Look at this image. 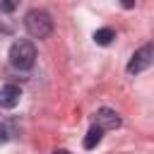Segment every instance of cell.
Wrapping results in <instances>:
<instances>
[{"label": "cell", "instance_id": "obj_1", "mask_svg": "<svg viewBox=\"0 0 154 154\" xmlns=\"http://www.w3.org/2000/svg\"><path fill=\"white\" fill-rule=\"evenodd\" d=\"M24 26H26L29 36H34V38H46V36L53 34V17H51L46 10L34 7V10H29V12L24 14Z\"/></svg>", "mask_w": 154, "mask_h": 154}, {"label": "cell", "instance_id": "obj_2", "mask_svg": "<svg viewBox=\"0 0 154 154\" xmlns=\"http://www.w3.org/2000/svg\"><path fill=\"white\" fill-rule=\"evenodd\" d=\"M36 63V46L29 38H19L10 46V65L14 70H31Z\"/></svg>", "mask_w": 154, "mask_h": 154}, {"label": "cell", "instance_id": "obj_3", "mask_svg": "<svg viewBox=\"0 0 154 154\" xmlns=\"http://www.w3.org/2000/svg\"><path fill=\"white\" fill-rule=\"evenodd\" d=\"M149 65H154V43H144L142 48H137L128 63V75H140L144 72Z\"/></svg>", "mask_w": 154, "mask_h": 154}, {"label": "cell", "instance_id": "obj_4", "mask_svg": "<svg viewBox=\"0 0 154 154\" xmlns=\"http://www.w3.org/2000/svg\"><path fill=\"white\" fill-rule=\"evenodd\" d=\"M96 128H101V130H116V128H120V116L113 108H99L96 111Z\"/></svg>", "mask_w": 154, "mask_h": 154}, {"label": "cell", "instance_id": "obj_5", "mask_svg": "<svg viewBox=\"0 0 154 154\" xmlns=\"http://www.w3.org/2000/svg\"><path fill=\"white\" fill-rule=\"evenodd\" d=\"M22 99V89L17 84H5L0 87V108H14Z\"/></svg>", "mask_w": 154, "mask_h": 154}, {"label": "cell", "instance_id": "obj_6", "mask_svg": "<svg viewBox=\"0 0 154 154\" xmlns=\"http://www.w3.org/2000/svg\"><path fill=\"white\" fill-rule=\"evenodd\" d=\"M101 137H103V130L96 128V125H91L89 132H87V137H84V149H94V147L101 142Z\"/></svg>", "mask_w": 154, "mask_h": 154}, {"label": "cell", "instance_id": "obj_7", "mask_svg": "<svg viewBox=\"0 0 154 154\" xmlns=\"http://www.w3.org/2000/svg\"><path fill=\"white\" fill-rule=\"evenodd\" d=\"M113 38H116V31H113L111 26H103V29H96V31H94V41H96L99 46H108Z\"/></svg>", "mask_w": 154, "mask_h": 154}, {"label": "cell", "instance_id": "obj_8", "mask_svg": "<svg viewBox=\"0 0 154 154\" xmlns=\"http://www.w3.org/2000/svg\"><path fill=\"white\" fill-rule=\"evenodd\" d=\"M14 7H17V2H10V0H5V2H0V10H2V12H12Z\"/></svg>", "mask_w": 154, "mask_h": 154}, {"label": "cell", "instance_id": "obj_9", "mask_svg": "<svg viewBox=\"0 0 154 154\" xmlns=\"http://www.w3.org/2000/svg\"><path fill=\"white\" fill-rule=\"evenodd\" d=\"M7 140H10V132H7V128L0 123V144H5Z\"/></svg>", "mask_w": 154, "mask_h": 154}, {"label": "cell", "instance_id": "obj_10", "mask_svg": "<svg viewBox=\"0 0 154 154\" xmlns=\"http://www.w3.org/2000/svg\"><path fill=\"white\" fill-rule=\"evenodd\" d=\"M55 154H70V152H67V149H58Z\"/></svg>", "mask_w": 154, "mask_h": 154}]
</instances>
